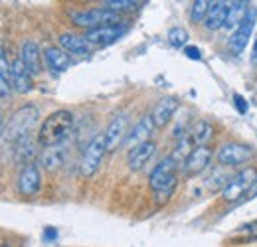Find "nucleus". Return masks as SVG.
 I'll list each match as a JSON object with an SVG mask.
<instances>
[{
    "mask_svg": "<svg viewBox=\"0 0 257 247\" xmlns=\"http://www.w3.org/2000/svg\"><path fill=\"white\" fill-rule=\"evenodd\" d=\"M255 24L257 10L255 8H247V12L243 14V18L239 20V24L235 26V30L231 32V38H229V52L233 56L243 54V50L247 48V44L251 40V34L255 30Z\"/></svg>",
    "mask_w": 257,
    "mask_h": 247,
    "instance_id": "6",
    "label": "nucleus"
},
{
    "mask_svg": "<svg viewBox=\"0 0 257 247\" xmlns=\"http://www.w3.org/2000/svg\"><path fill=\"white\" fill-rule=\"evenodd\" d=\"M253 62L257 63V44H255V48H253Z\"/></svg>",
    "mask_w": 257,
    "mask_h": 247,
    "instance_id": "33",
    "label": "nucleus"
},
{
    "mask_svg": "<svg viewBox=\"0 0 257 247\" xmlns=\"http://www.w3.org/2000/svg\"><path fill=\"white\" fill-rule=\"evenodd\" d=\"M141 4V0H103V6L113 10V12H128V10H135L137 6Z\"/></svg>",
    "mask_w": 257,
    "mask_h": 247,
    "instance_id": "24",
    "label": "nucleus"
},
{
    "mask_svg": "<svg viewBox=\"0 0 257 247\" xmlns=\"http://www.w3.org/2000/svg\"><path fill=\"white\" fill-rule=\"evenodd\" d=\"M208 6H210V0H194L192 8H190V20H192L194 24L204 22L206 12H208Z\"/></svg>",
    "mask_w": 257,
    "mask_h": 247,
    "instance_id": "25",
    "label": "nucleus"
},
{
    "mask_svg": "<svg viewBox=\"0 0 257 247\" xmlns=\"http://www.w3.org/2000/svg\"><path fill=\"white\" fill-rule=\"evenodd\" d=\"M20 58H22V62L26 63V67L30 69L32 75H40L42 73V52H40V48H38L36 42L28 40V42L22 44Z\"/></svg>",
    "mask_w": 257,
    "mask_h": 247,
    "instance_id": "21",
    "label": "nucleus"
},
{
    "mask_svg": "<svg viewBox=\"0 0 257 247\" xmlns=\"http://www.w3.org/2000/svg\"><path fill=\"white\" fill-rule=\"evenodd\" d=\"M32 73L26 67V63L22 62V58H16L12 62V69H10V83L18 93H30L34 89L32 83Z\"/></svg>",
    "mask_w": 257,
    "mask_h": 247,
    "instance_id": "14",
    "label": "nucleus"
},
{
    "mask_svg": "<svg viewBox=\"0 0 257 247\" xmlns=\"http://www.w3.org/2000/svg\"><path fill=\"white\" fill-rule=\"evenodd\" d=\"M155 127H157V125L153 121V115H145V117L127 133V139H125L123 145H125L127 149H133V147H137V145L149 141L151 135H153V131H155Z\"/></svg>",
    "mask_w": 257,
    "mask_h": 247,
    "instance_id": "15",
    "label": "nucleus"
},
{
    "mask_svg": "<svg viewBox=\"0 0 257 247\" xmlns=\"http://www.w3.org/2000/svg\"><path fill=\"white\" fill-rule=\"evenodd\" d=\"M127 32V24L119 22V24H105V26H97L85 32V38L95 44V46H109L115 44L119 38H123Z\"/></svg>",
    "mask_w": 257,
    "mask_h": 247,
    "instance_id": "9",
    "label": "nucleus"
},
{
    "mask_svg": "<svg viewBox=\"0 0 257 247\" xmlns=\"http://www.w3.org/2000/svg\"><path fill=\"white\" fill-rule=\"evenodd\" d=\"M44 62L52 73H64L71 65V60L64 48H54V46L44 52Z\"/></svg>",
    "mask_w": 257,
    "mask_h": 247,
    "instance_id": "20",
    "label": "nucleus"
},
{
    "mask_svg": "<svg viewBox=\"0 0 257 247\" xmlns=\"http://www.w3.org/2000/svg\"><path fill=\"white\" fill-rule=\"evenodd\" d=\"M180 101L176 97H162L161 101L157 103L155 111H153V121L157 127H164L168 125V121L174 117V113L178 111Z\"/></svg>",
    "mask_w": 257,
    "mask_h": 247,
    "instance_id": "19",
    "label": "nucleus"
},
{
    "mask_svg": "<svg viewBox=\"0 0 257 247\" xmlns=\"http://www.w3.org/2000/svg\"><path fill=\"white\" fill-rule=\"evenodd\" d=\"M168 44L172 46V48H184L186 44H188V32L184 30V28H170L168 30Z\"/></svg>",
    "mask_w": 257,
    "mask_h": 247,
    "instance_id": "26",
    "label": "nucleus"
},
{
    "mask_svg": "<svg viewBox=\"0 0 257 247\" xmlns=\"http://www.w3.org/2000/svg\"><path fill=\"white\" fill-rule=\"evenodd\" d=\"M212 149L208 145H196L188 156L184 158V174L186 176H198L200 172H204L212 160Z\"/></svg>",
    "mask_w": 257,
    "mask_h": 247,
    "instance_id": "11",
    "label": "nucleus"
},
{
    "mask_svg": "<svg viewBox=\"0 0 257 247\" xmlns=\"http://www.w3.org/2000/svg\"><path fill=\"white\" fill-rule=\"evenodd\" d=\"M107 153V145H105V135H97L89 141V145L85 147L81 160H79V174L83 178H91L99 170L103 156Z\"/></svg>",
    "mask_w": 257,
    "mask_h": 247,
    "instance_id": "5",
    "label": "nucleus"
},
{
    "mask_svg": "<svg viewBox=\"0 0 257 247\" xmlns=\"http://www.w3.org/2000/svg\"><path fill=\"white\" fill-rule=\"evenodd\" d=\"M12 83H10V79L8 77H4L2 73H0V99H4V97H10V93H12Z\"/></svg>",
    "mask_w": 257,
    "mask_h": 247,
    "instance_id": "28",
    "label": "nucleus"
},
{
    "mask_svg": "<svg viewBox=\"0 0 257 247\" xmlns=\"http://www.w3.org/2000/svg\"><path fill=\"white\" fill-rule=\"evenodd\" d=\"M128 117L125 113H121V115H117L109 127L105 129V145H107V153H113V151H117L123 143H125V139H127V133H128Z\"/></svg>",
    "mask_w": 257,
    "mask_h": 247,
    "instance_id": "10",
    "label": "nucleus"
},
{
    "mask_svg": "<svg viewBox=\"0 0 257 247\" xmlns=\"http://www.w3.org/2000/svg\"><path fill=\"white\" fill-rule=\"evenodd\" d=\"M253 149L247 147V145H239V143H227L224 145L220 151H218V162L222 166H227V168H233V166H241L245 164L247 160L253 158Z\"/></svg>",
    "mask_w": 257,
    "mask_h": 247,
    "instance_id": "8",
    "label": "nucleus"
},
{
    "mask_svg": "<svg viewBox=\"0 0 257 247\" xmlns=\"http://www.w3.org/2000/svg\"><path fill=\"white\" fill-rule=\"evenodd\" d=\"M257 172L255 168H243L241 172H237L235 176H229L225 186L222 188V198L225 202H239L243 196H247V190L251 188L253 180H255Z\"/></svg>",
    "mask_w": 257,
    "mask_h": 247,
    "instance_id": "7",
    "label": "nucleus"
},
{
    "mask_svg": "<svg viewBox=\"0 0 257 247\" xmlns=\"http://www.w3.org/2000/svg\"><path fill=\"white\" fill-rule=\"evenodd\" d=\"M60 46L67 54H73V56H87L91 52V42L85 36H77L69 32L60 36Z\"/></svg>",
    "mask_w": 257,
    "mask_h": 247,
    "instance_id": "18",
    "label": "nucleus"
},
{
    "mask_svg": "<svg viewBox=\"0 0 257 247\" xmlns=\"http://www.w3.org/2000/svg\"><path fill=\"white\" fill-rule=\"evenodd\" d=\"M10 69H12V63L8 62V56H6L4 48L0 46V73H2L4 77H8V79H10Z\"/></svg>",
    "mask_w": 257,
    "mask_h": 247,
    "instance_id": "27",
    "label": "nucleus"
},
{
    "mask_svg": "<svg viewBox=\"0 0 257 247\" xmlns=\"http://www.w3.org/2000/svg\"><path fill=\"white\" fill-rule=\"evenodd\" d=\"M184 56L188 60H202V52L196 46H184Z\"/></svg>",
    "mask_w": 257,
    "mask_h": 247,
    "instance_id": "29",
    "label": "nucleus"
},
{
    "mask_svg": "<svg viewBox=\"0 0 257 247\" xmlns=\"http://www.w3.org/2000/svg\"><path fill=\"white\" fill-rule=\"evenodd\" d=\"M176 170H178V160L174 156H168L153 168V172L149 176V186L155 192V198H157L159 206L168 202L170 196L174 194V188L178 182L176 180Z\"/></svg>",
    "mask_w": 257,
    "mask_h": 247,
    "instance_id": "1",
    "label": "nucleus"
},
{
    "mask_svg": "<svg viewBox=\"0 0 257 247\" xmlns=\"http://www.w3.org/2000/svg\"><path fill=\"white\" fill-rule=\"evenodd\" d=\"M71 129H73V113L67 109L54 111L52 115L44 119V123L38 131V145L42 147L58 145L69 137Z\"/></svg>",
    "mask_w": 257,
    "mask_h": 247,
    "instance_id": "2",
    "label": "nucleus"
},
{
    "mask_svg": "<svg viewBox=\"0 0 257 247\" xmlns=\"http://www.w3.org/2000/svg\"><path fill=\"white\" fill-rule=\"evenodd\" d=\"M16 160L22 162V164H28V162H34V156L38 155L36 151V143H34L30 137L22 139L20 143H16Z\"/></svg>",
    "mask_w": 257,
    "mask_h": 247,
    "instance_id": "22",
    "label": "nucleus"
},
{
    "mask_svg": "<svg viewBox=\"0 0 257 247\" xmlns=\"http://www.w3.org/2000/svg\"><path fill=\"white\" fill-rule=\"evenodd\" d=\"M69 18L75 26L91 30L97 26H105V24H119L123 22L119 12H113L109 8H89V10H73L69 12Z\"/></svg>",
    "mask_w": 257,
    "mask_h": 247,
    "instance_id": "4",
    "label": "nucleus"
},
{
    "mask_svg": "<svg viewBox=\"0 0 257 247\" xmlns=\"http://www.w3.org/2000/svg\"><path fill=\"white\" fill-rule=\"evenodd\" d=\"M42 188V172H40V166L38 162H28L24 164L20 176H18V190L22 196H28L32 198L40 192Z\"/></svg>",
    "mask_w": 257,
    "mask_h": 247,
    "instance_id": "12",
    "label": "nucleus"
},
{
    "mask_svg": "<svg viewBox=\"0 0 257 247\" xmlns=\"http://www.w3.org/2000/svg\"><path fill=\"white\" fill-rule=\"evenodd\" d=\"M247 198H257V176L255 180H253V184H251V188L247 190Z\"/></svg>",
    "mask_w": 257,
    "mask_h": 247,
    "instance_id": "32",
    "label": "nucleus"
},
{
    "mask_svg": "<svg viewBox=\"0 0 257 247\" xmlns=\"http://www.w3.org/2000/svg\"><path fill=\"white\" fill-rule=\"evenodd\" d=\"M44 237H46V241H54V239L58 237V233H56V229L48 227V229H46V233H44Z\"/></svg>",
    "mask_w": 257,
    "mask_h": 247,
    "instance_id": "31",
    "label": "nucleus"
},
{
    "mask_svg": "<svg viewBox=\"0 0 257 247\" xmlns=\"http://www.w3.org/2000/svg\"><path fill=\"white\" fill-rule=\"evenodd\" d=\"M155 153H157V145H155L153 141H145V143H141V145L128 149V158H127L128 168H131L133 172L145 168V166L153 160Z\"/></svg>",
    "mask_w": 257,
    "mask_h": 247,
    "instance_id": "13",
    "label": "nucleus"
},
{
    "mask_svg": "<svg viewBox=\"0 0 257 247\" xmlns=\"http://www.w3.org/2000/svg\"><path fill=\"white\" fill-rule=\"evenodd\" d=\"M212 137H214V129H212V125H208L206 121H200V123L194 127L192 141L196 145H208V141Z\"/></svg>",
    "mask_w": 257,
    "mask_h": 247,
    "instance_id": "23",
    "label": "nucleus"
},
{
    "mask_svg": "<svg viewBox=\"0 0 257 247\" xmlns=\"http://www.w3.org/2000/svg\"><path fill=\"white\" fill-rule=\"evenodd\" d=\"M65 155H67V151H65V145H64V141H62V143H58V145L44 147L42 156H40V162H42V166H44L46 170L54 172V170H58L65 162Z\"/></svg>",
    "mask_w": 257,
    "mask_h": 247,
    "instance_id": "17",
    "label": "nucleus"
},
{
    "mask_svg": "<svg viewBox=\"0 0 257 247\" xmlns=\"http://www.w3.org/2000/svg\"><path fill=\"white\" fill-rule=\"evenodd\" d=\"M233 103H235V107H237V111H239V113H247V101H245L239 93H235V95H233Z\"/></svg>",
    "mask_w": 257,
    "mask_h": 247,
    "instance_id": "30",
    "label": "nucleus"
},
{
    "mask_svg": "<svg viewBox=\"0 0 257 247\" xmlns=\"http://www.w3.org/2000/svg\"><path fill=\"white\" fill-rule=\"evenodd\" d=\"M0 135H2V113H0Z\"/></svg>",
    "mask_w": 257,
    "mask_h": 247,
    "instance_id": "34",
    "label": "nucleus"
},
{
    "mask_svg": "<svg viewBox=\"0 0 257 247\" xmlns=\"http://www.w3.org/2000/svg\"><path fill=\"white\" fill-rule=\"evenodd\" d=\"M227 8H229V0H210L208 12L204 18V26L212 32L224 28L225 18H227Z\"/></svg>",
    "mask_w": 257,
    "mask_h": 247,
    "instance_id": "16",
    "label": "nucleus"
},
{
    "mask_svg": "<svg viewBox=\"0 0 257 247\" xmlns=\"http://www.w3.org/2000/svg\"><path fill=\"white\" fill-rule=\"evenodd\" d=\"M38 117H40V111H38L34 105H24V107L18 109V111L10 117V121L6 123L4 131H2V139H4L8 145H16V143H20L22 139L30 137L34 127L38 125Z\"/></svg>",
    "mask_w": 257,
    "mask_h": 247,
    "instance_id": "3",
    "label": "nucleus"
}]
</instances>
